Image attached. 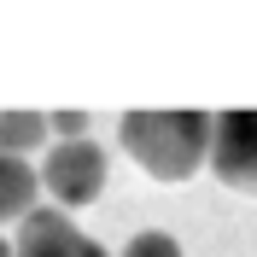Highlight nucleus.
<instances>
[{
    "instance_id": "1",
    "label": "nucleus",
    "mask_w": 257,
    "mask_h": 257,
    "mask_svg": "<svg viewBox=\"0 0 257 257\" xmlns=\"http://www.w3.org/2000/svg\"><path fill=\"white\" fill-rule=\"evenodd\" d=\"M210 135H216V117L210 111H123L117 123V141L135 164H141L152 181H187L199 164H210Z\"/></svg>"
},
{
    "instance_id": "2",
    "label": "nucleus",
    "mask_w": 257,
    "mask_h": 257,
    "mask_svg": "<svg viewBox=\"0 0 257 257\" xmlns=\"http://www.w3.org/2000/svg\"><path fill=\"white\" fill-rule=\"evenodd\" d=\"M41 187L64 210L70 205H94L99 187H105V146L99 141H59L47 152V164H41Z\"/></svg>"
},
{
    "instance_id": "3",
    "label": "nucleus",
    "mask_w": 257,
    "mask_h": 257,
    "mask_svg": "<svg viewBox=\"0 0 257 257\" xmlns=\"http://www.w3.org/2000/svg\"><path fill=\"white\" fill-rule=\"evenodd\" d=\"M210 170L240 193H257V105L216 117V135H210Z\"/></svg>"
},
{
    "instance_id": "4",
    "label": "nucleus",
    "mask_w": 257,
    "mask_h": 257,
    "mask_svg": "<svg viewBox=\"0 0 257 257\" xmlns=\"http://www.w3.org/2000/svg\"><path fill=\"white\" fill-rule=\"evenodd\" d=\"M12 257H111L99 240H88L76 222H70V210L59 205H35L24 222H18V245Z\"/></svg>"
},
{
    "instance_id": "5",
    "label": "nucleus",
    "mask_w": 257,
    "mask_h": 257,
    "mask_svg": "<svg viewBox=\"0 0 257 257\" xmlns=\"http://www.w3.org/2000/svg\"><path fill=\"white\" fill-rule=\"evenodd\" d=\"M35 193H41V176L24 158H6L0 152V222H24L35 210Z\"/></svg>"
},
{
    "instance_id": "6",
    "label": "nucleus",
    "mask_w": 257,
    "mask_h": 257,
    "mask_svg": "<svg viewBox=\"0 0 257 257\" xmlns=\"http://www.w3.org/2000/svg\"><path fill=\"white\" fill-rule=\"evenodd\" d=\"M47 141V111H0V152L6 158H30Z\"/></svg>"
},
{
    "instance_id": "7",
    "label": "nucleus",
    "mask_w": 257,
    "mask_h": 257,
    "mask_svg": "<svg viewBox=\"0 0 257 257\" xmlns=\"http://www.w3.org/2000/svg\"><path fill=\"white\" fill-rule=\"evenodd\" d=\"M123 257H181V245H176V234H164V228H141V234L123 245Z\"/></svg>"
},
{
    "instance_id": "8",
    "label": "nucleus",
    "mask_w": 257,
    "mask_h": 257,
    "mask_svg": "<svg viewBox=\"0 0 257 257\" xmlns=\"http://www.w3.org/2000/svg\"><path fill=\"white\" fill-rule=\"evenodd\" d=\"M47 135H59V141H88V111H76V105L47 111Z\"/></svg>"
},
{
    "instance_id": "9",
    "label": "nucleus",
    "mask_w": 257,
    "mask_h": 257,
    "mask_svg": "<svg viewBox=\"0 0 257 257\" xmlns=\"http://www.w3.org/2000/svg\"><path fill=\"white\" fill-rule=\"evenodd\" d=\"M0 257H12V245H6V240H0Z\"/></svg>"
}]
</instances>
